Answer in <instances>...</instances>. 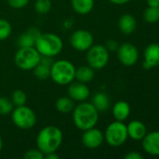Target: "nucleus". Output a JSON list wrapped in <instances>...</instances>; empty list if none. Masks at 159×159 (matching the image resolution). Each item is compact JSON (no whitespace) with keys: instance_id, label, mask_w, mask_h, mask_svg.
Segmentation results:
<instances>
[{"instance_id":"f257e3e1","label":"nucleus","mask_w":159,"mask_h":159,"mask_svg":"<svg viewBox=\"0 0 159 159\" xmlns=\"http://www.w3.org/2000/svg\"><path fill=\"white\" fill-rule=\"evenodd\" d=\"M99 119V112L92 102H82L72 111V120L77 129L83 131L96 127Z\"/></svg>"},{"instance_id":"f03ea898","label":"nucleus","mask_w":159,"mask_h":159,"mask_svg":"<svg viewBox=\"0 0 159 159\" xmlns=\"http://www.w3.org/2000/svg\"><path fill=\"white\" fill-rule=\"evenodd\" d=\"M63 132L56 126H46L37 135V148L44 155L56 152L63 143Z\"/></svg>"},{"instance_id":"7ed1b4c3","label":"nucleus","mask_w":159,"mask_h":159,"mask_svg":"<svg viewBox=\"0 0 159 159\" xmlns=\"http://www.w3.org/2000/svg\"><path fill=\"white\" fill-rule=\"evenodd\" d=\"M64 43L62 38L53 33L40 34L37 38L35 48L41 56L53 58L63 49Z\"/></svg>"},{"instance_id":"20e7f679","label":"nucleus","mask_w":159,"mask_h":159,"mask_svg":"<svg viewBox=\"0 0 159 159\" xmlns=\"http://www.w3.org/2000/svg\"><path fill=\"white\" fill-rule=\"evenodd\" d=\"M76 67L67 60H58L53 61L51 67L50 78L60 86L69 85L75 79Z\"/></svg>"},{"instance_id":"39448f33","label":"nucleus","mask_w":159,"mask_h":159,"mask_svg":"<svg viewBox=\"0 0 159 159\" xmlns=\"http://www.w3.org/2000/svg\"><path fill=\"white\" fill-rule=\"evenodd\" d=\"M41 55L35 47L19 48L14 55L15 65L23 71L33 70L40 61Z\"/></svg>"},{"instance_id":"423d86ee","label":"nucleus","mask_w":159,"mask_h":159,"mask_svg":"<svg viewBox=\"0 0 159 159\" xmlns=\"http://www.w3.org/2000/svg\"><path fill=\"white\" fill-rule=\"evenodd\" d=\"M127 128L123 121L115 120L111 123L104 133V140L112 147H120L127 140Z\"/></svg>"},{"instance_id":"0eeeda50","label":"nucleus","mask_w":159,"mask_h":159,"mask_svg":"<svg viewBox=\"0 0 159 159\" xmlns=\"http://www.w3.org/2000/svg\"><path fill=\"white\" fill-rule=\"evenodd\" d=\"M11 120L18 129L27 130L36 125L37 116L30 107L24 104L13 108L11 112Z\"/></svg>"},{"instance_id":"6e6552de","label":"nucleus","mask_w":159,"mask_h":159,"mask_svg":"<svg viewBox=\"0 0 159 159\" xmlns=\"http://www.w3.org/2000/svg\"><path fill=\"white\" fill-rule=\"evenodd\" d=\"M110 51L104 45H93L86 53L87 65L94 70H100L104 68L110 60Z\"/></svg>"},{"instance_id":"1a4fd4ad","label":"nucleus","mask_w":159,"mask_h":159,"mask_svg":"<svg viewBox=\"0 0 159 159\" xmlns=\"http://www.w3.org/2000/svg\"><path fill=\"white\" fill-rule=\"evenodd\" d=\"M69 42L75 50L87 51L94 45V36L90 31L79 29L71 34Z\"/></svg>"},{"instance_id":"9d476101","label":"nucleus","mask_w":159,"mask_h":159,"mask_svg":"<svg viewBox=\"0 0 159 159\" xmlns=\"http://www.w3.org/2000/svg\"><path fill=\"white\" fill-rule=\"evenodd\" d=\"M117 56L123 65L133 66L139 60V51L134 45L125 43L119 46L117 49Z\"/></svg>"},{"instance_id":"9b49d317","label":"nucleus","mask_w":159,"mask_h":159,"mask_svg":"<svg viewBox=\"0 0 159 159\" xmlns=\"http://www.w3.org/2000/svg\"><path fill=\"white\" fill-rule=\"evenodd\" d=\"M104 141V133L96 127L83 130L82 135V143L88 149H97L100 147Z\"/></svg>"},{"instance_id":"f8f14e48","label":"nucleus","mask_w":159,"mask_h":159,"mask_svg":"<svg viewBox=\"0 0 159 159\" xmlns=\"http://www.w3.org/2000/svg\"><path fill=\"white\" fill-rule=\"evenodd\" d=\"M91 91L89 87L82 82H71L67 88V96L70 97L75 102H82L87 101L90 97Z\"/></svg>"},{"instance_id":"ddd939ff","label":"nucleus","mask_w":159,"mask_h":159,"mask_svg":"<svg viewBox=\"0 0 159 159\" xmlns=\"http://www.w3.org/2000/svg\"><path fill=\"white\" fill-rule=\"evenodd\" d=\"M159 65V44H150L144 50L143 68L149 70Z\"/></svg>"},{"instance_id":"4468645a","label":"nucleus","mask_w":159,"mask_h":159,"mask_svg":"<svg viewBox=\"0 0 159 159\" xmlns=\"http://www.w3.org/2000/svg\"><path fill=\"white\" fill-rule=\"evenodd\" d=\"M142 141L143 150L154 157H159V131L147 133Z\"/></svg>"},{"instance_id":"2eb2a0df","label":"nucleus","mask_w":159,"mask_h":159,"mask_svg":"<svg viewBox=\"0 0 159 159\" xmlns=\"http://www.w3.org/2000/svg\"><path fill=\"white\" fill-rule=\"evenodd\" d=\"M52 62V58L41 56L39 63L33 69L34 75L39 80H46L50 78L51 67Z\"/></svg>"},{"instance_id":"dca6fc26","label":"nucleus","mask_w":159,"mask_h":159,"mask_svg":"<svg viewBox=\"0 0 159 159\" xmlns=\"http://www.w3.org/2000/svg\"><path fill=\"white\" fill-rule=\"evenodd\" d=\"M127 128L128 138H131L134 141H142L147 134L146 126L140 120L131 121L128 125H127Z\"/></svg>"},{"instance_id":"f3484780","label":"nucleus","mask_w":159,"mask_h":159,"mask_svg":"<svg viewBox=\"0 0 159 159\" xmlns=\"http://www.w3.org/2000/svg\"><path fill=\"white\" fill-rule=\"evenodd\" d=\"M40 31L37 28H29L26 30L24 33H22L17 41V44L19 48H23V47H35L37 38L40 34Z\"/></svg>"},{"instance_id":"a211bd4d","label":"nucleus","mask_w":159,"mask_h":159,"mask_svg":"<svg viewBox=\"0 0 159 159\" xmlns=\"http://www.w3.org/2000/svg\"><path fill=\"white\" fill-rule=\"evenodd\" d=\"M120 31L125 34H131L137 27V20L131 14H124L120 17L118 21Z\"/></svg>"},{"instance_id":"6ab92c4d","label":"nucleus","mask_w":159,"mask_h":159,"mask_svg":"<svg viewBox=\"0 0 159 159\" xmlns=\"http://www.w3.org/2000/svg\"><path fill=\"white\" fill-rule=\"evenodd\" d=\"M131 112L130 105L125 101L117 102L112 107V115L115 120L118 121H125L128 118Z\"/></svg>"},{"instance_id":"aec40b11","label":"nucleus","mask_w":159,"mask_h":159,"mask_svg":"<svg viewBox=\"0 0 159 159\" xmlns=\"http://www.w3.org/2000/svg\"><path fill=\"white\" fill-rule=\"evenodd\" d=\"M73 10L80 15L90 13L95 6V0H71Z\"/></svg>"},{"instance_id":"412c9836","label":"nucleus","mask_w":159,"mask_h":159,"mask_svg":"<svg viewBox=\"0 0 159 159\" xmlns=\"http://www.w3.org/2000/svg\"><path fill=\"white\" fill-rule=\"evenodd\" d=\"M94 77H95V70L89 65L80 66L79 68L76 69L75 79H77V81L86 84L91 82L94 79Z\"/></svg>"},{"instance_id":"4be33fe9","label":"nucleus","mask_w":159,"mask_h":159,"mask_svg":"<svg viewBox=\"0 0 159 159\" xmlns=\"http://www.w3.org/2000/svg\"><path fill=\"white\" fill-rule=\"evenodd\" d=\"M92 104L96 107V109L98 112H104L109 109L111 105V101L106 93L97 92L94 95L92 99Z\"/></svg>"},{"instance_id":"5701e85b","label":"nucleus","mask_w":159,"mask_h":159,"mask_svg":"<svg viewBox=\"0 0 159 159\" xmlns=\"http://www.w3.org/2000/svg\"><path fill=\"white\" fill-rule=\"evenodd\" d=\"M74 107H75V102L68 96H63L56 100L55 108L61 114L71 113Z\"/></svg>"},{"instance_id":"b1692460","label":"nucleus","mask_w":159,"mask_h":159,"mask_svg":"<svg viewBox=\"0 0 159 159\" xmlns=\"http://www.w3.org/2000/svg\"><path fill=\"white\" fill-rule=\"evenodd\" d=\"M14 107L15 106H21V105H24L27 102V95L26 93L22 90V89H15L12 94H11V98H10Z\"/></svg>"},{"instance_id":"393cba45","label":"nucleus","mask_w":159,"mask_h":159,"mask_svg":"<svg viewBox=\"0 0 159 159\" xmlns=\"http://www.w3.org/2000/svg\"><path fill=\"white\" fill-rule=\"evenodd\" d=\"M144 20L148 23H156L159 20V7H148L143 13Z\"/></svg>"},{"instance_id":"a878e982","label":"nucleus","mask_w":159,"mask_h":159,"mask_svg":"<svg viewBox=\"0 0 159 159\" xmlns=\"http://www.w3.org/2000/svg\"><path fill=\"white\" fill-rule=\"evenodd\" d=\"M52 1L51 0H37L35 2L34 7L37 13L38 14H47L52 9Z\"/></svg>"},{"instance_id":"bb28decb","label":"nucleus","mask_w":159,"mask_h":159,"mask_svg":"<svg viewBox=\"0 0 159 159\" xmlns=\"http://www.w3.org/2000/svg\"><path fill=\"white\" fill-rule=\"evenodd\" d=\"M14 105L10 99L7 97H0V116H5L11 114Z\"/></svg>"},{"instance_id":"cd10ccee","label":"nucleus","mask_w":159,"mask_h":159,"mask_svg":"<svg viewBox=\"0 0 159 159\" xmlns=\"http://www.w3.org/2000/svg\"><path fill=\"white\" fill-rule=\"evenodd\" d=\"M12 32L11 24L5 19H0V41H3L9 37Z\"/></svg>"},{"instance_id":"c85d7f7f","label":"nucleus","mask_w":159,"mask_h":159,"mask_svg":"<svg viewBox=\"0 0 159 159\" xmlns=\"http://www.w3.org/2000/svg\"><path fill=\"white\" fill-rule=\"evenodd\" d=\"M23 158L24 159H44V154L37 149H30L28 151H26L23 155Z\"/></svg>"},{"instance_id":"c756f323","label":"nucleus","mask_w":159,"mask_h":159,"mask_svg":"<svg viewBox=\"0 0 159 159\" xmlns=\"http://www.w3.org/2000/svg\"><path fill=\"white\" fill-rule=\"evenodd\" d=\"M30 0H7L8 5L15 9H20L28 5Z\"/></svg>"},{"instance_id":"7c9ffc66","label":"nucleus","mask_w":159,"mask_h":159,"mask_svg":"<svg viewBox=\"0 0 159 159\" xmlns=\"http://www.w3.org/2000/svg\"><path fill=\"white\" fill-rule=\"evenodd\" d=\"M106 47V48L109 51H117L118 48H119V44L116 40L114 39H110L106 42V44L104 45Z\"/></svg>"},{"instance_id":"2f4dec72","label":"nucleus","mask_w":159,"mask_h":159,"mask_svg":"<svg viewBox=\"0 0 159 159\" xmlns=\"http://www.w3.org/2000/svg\"><path fill=\"white\" fill-rule=\"evenodd\" d=\"M143 157L137 151H132L125 156V159H142Z\"/></svg>"},{"instance_id":"473e14b6","label":"nucleus","mask_w":159,"mask_h":159,"mask_svg":"<svg viewBox=\"0 0 159 159\" xmlns=\"http://www.w3.org/2000/svg\"><path fill=\"white\" fill-rule=\"evenodd\" d=\"M44 158L46 159H58L59 157L56 155V152H52V153H48L46 155H44Z\"/></svg>"},{"instance_id":"72a5a7b5","label":"nucleus","mask_w":159,"mask_h":159,"mask_svg":"<svg viewBox=\"0 0 159 159\" xmlns=\"http://www.w3.org/2000/svg\"><path fill=\"white\" fill-rule=\"evenodd\" d=\"M111 3L114 4V5H125L127 3H128L131 0H109Z\"/></svg>"},{"instance_id":"f704fd0d","label":"nucleus","mask_w":159,"mask_h":159,"mask_svg":"<svg viewBox=\"0 0 159 159\" xmlns=\"http://www.w3.org/2000/svg\"><path fill=\"white\" fill-rule=\"evenodd\" d=\"M147 3L149 7H159V0H147Z\"/></svg>"},{"instance_id":"c9c22d12","label":"nucleus","mask_w":159,"mask_h":159,"mask_svg":"<svg viewBox=\"0 0 159 159\" xmlns=\"http://www.w3.org/2000/svg\"><path fill=\"white\" fill-rule=\"evenodd\" d=\"M3 145H4V143H3V139H2V137L0 136V152H1L2 149H3Z\"/></svg>"}]
</instances>
